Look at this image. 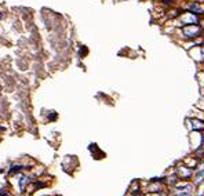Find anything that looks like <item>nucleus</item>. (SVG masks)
Segmentation results:
<instances>
[{
  "label": "nucleus",
  "mask_w": 204,
  "mask_h": 196,
  "mask_svg": "<svg viewBox=\"0 0 204 196\" xmlns=\"http://www.w3.org/2000/svg\"><path fill=\"white\" fill-rule=\"evenodd\" d=\"M192 128L193 130H204V122L203 120H192Z\"/></svg>",
  "instance_id": "nucleus-5"
},
{
  "label": "nucleus",
  "mask_w": 204,
  "mask_h": 196,
  "mask_svg": "<svg viewBox=\"0 0 204 196\" xmlns=\"http://www.w3.org/2000/svg\"><path fill=\"white\" fill-rule=\"evenodd\" d=\"M203 180H204V169H201L199 173L195 175V184H196V185H199Z\"/></svg>",
  "instance_id": "nucleus-6"
},
{
  "label": "nucleus",
  "mask_w": 204,
  "mask_h": 196,
  "mask_svg": "<svg viewBox=\"0 0 204 196\" xmlns=\"http://www.w3.org/2000/svg\"><path fill=\"white\" fill-rule=\"evenodd\" d=\"M22 166H14L13 169H10V174H15V173H18V171H22Z\"/></svg>",
  "instance_id": "nucleus-8"
},
{
  "label": "nucleus",
  "mask_w": 204,
  "mask_h": 196,
  "mask_svg": "<svg viewBox=\"0 0 204 196\" xmlns=\"http://www.w3.org/2000/svg\"><path fill=\"white\" fill-rule=\"evenodd\" d=\"M29 181H31V178H29V177H26V175H21V178H19V182H18L19 189H21V191H25V188H26V185L29 184Z\"/></svg>",
  "instance_id": "nucleus-4"
},
{
  "label": "nucleus",
  "mask_w": 204,
  "mask_h": 196,
  "mask_svg": "<svg viewBox=\"0 0 204 196\" xmlns=\"http://www.w3.org/2000/svg\"><path fill=\"white\" fill-rule=\"evenodd\" d=\"M177 32L179 33V36L185 41H189L203 36L204 29L200 24H192V25H183L181 28H177Z\"/></svg>",
  "instance_id": "nucleus-1"
},
{
  "label": "nucleus",
  "mask_w": 204,
  "mask_h": 196,
  "mask_svg": "<svg viewBox=\"0 0 204 196\" xmlns=\"http://www.w3.org/2000/svg\"><path fill=\"white\" fill-rule=\"evenodd\" d=\"M189 54L192 55V58H195L199 62H204V44L201 46H196L193 48H189Z\"/></svg>",
  "instance_id": "nucleus-2"
},
{
  "label": "nucleus",
  "mask_w": 204,
  "mask_h": 196,
  "mask_svg": "<svg viewBox=\"0 0 204 196\" xmlns=\"http://www.w3.org/2000/svg\"><path fill=\"white\" fill-rule=\"evenodd\" d=\"M1 17H3V15H1V13H0V19H1Z\"/></svg>",
  "instance_id": "nucleus-11"
},
{
  "label": "nucleus",
  "mask_w": 204,
  "mask_h": 196,
  "mask_svg": "<svg viewBox=\"0 0 204 196\" xmlns=\"http://www.w3.org/2000/svg\"><path fill=\"white\" fill-rule=\"evenodd\" d=\"M200 196H201V195H200Z\"/></svg>",
  "instance_id": "nucleus-12"
},
{
  "label": "nucleus",
  "mask_w": 204,
  "mask_h": 196,
  "mask_svg": "<svg viewBox=\"0 0 204 196\" xmlns=\"http://www.w3.org/2000/svg\"><path fill=\"white\" fill-rule=\"evenodd\" d=\"M177 174H178V177L181 178V180H188V178L192 177V174H193V169H190L189 166L181 164V166H178V167H177Z\"/></svg>",
  "instance_id": "nucleus-3"
},
{
  "label": "nucleus",
  "mask_w": 204,
  "mask_h": 196,
  "mask_svg": "<svg viewBox=\"0 0 204 196\" xmlns=\"http://www.w3.org/2000/svg\"><path fill=\"white\" fill-rule=\"evenodd\" d=\"M197 79H199V83L200 86L204 87V71H200L199 75H197Z\"/></svg>",
  "instance_id": "nucleus-7"
},
{
  "label": "nucleus",
  "mask_w": 204,
  "mask_h": 196,
  "mask_svg": "<svg viewBox=\"0 0 204 196\" xmlns=\"http://www.w3.org/2000/svg\"><path fill=\"white\" fill-rule=\"evenodd\" d=\"M200 25H201V26H203V29H204V17H201V18H200Z\"/></svg>",
  "instance_id": "nucleus-10"
},
{
  "label": "nucleus",
  "mask_w": 204,
  "mask_h": 196,
  "mask_svg": "<svg viewBox=\"0 0 204 196\" xmlns=\"http://www.w3.org/2000/svg\"><path fill=\"white\" fill-rule=\"evenodd\" d=\"M190 185L189 184H182V185H177V189L178 191H185V189H189Z\"/></svg>",
  "instance_id": "nucleus-9"
}]
</instances>
